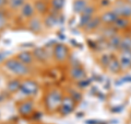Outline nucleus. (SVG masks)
Wrapping results in <instances>:
<instances>
[{
  "instance_id": "nucleus-1",
  "label": "nucleus",
  "mask_w": 131,
  "mask_h": 124,
  "mask_svg": "<svg viewBox=\"0 0 131 124\" xmlns=\"http://www.w3.org/2000/svg\"><path fill=\"white\" fill-rule=\"evenodd\" d=\"M5 67L8 69L11 74H14L16 76H24L28 74V67L27 65L21 63L18 58L16 59H9L5 63Z\"/></svg>"
},
{
  "instance_id": "nucleus-2",
  "label": "nucleus",
  "mask_w": 131,
  "mask_h": 124,
  "mask_svg": "<svg viewBox=\"0 0 131 124\" xmlns=\"http://www.w3.org/2000/svg\"><path fill=\"white\" fill-rule=\"evenodd\" d=\"M61 101H62L61 93L58 90H52L48 93L46 98V105L49 110H56L58 107H60Z\"/></svg>"
},
{
  "instance_id": "nucleus-3",
  "label": "nucleus",
  "mask_w": 131,
  "mask_h": 124,
  "mask_svg": "<svg viewBox=\"0 0 131 124\" xmlns=\"http://www.w3.org/2000/svg\"><path fill=\"white\" fill-rule=\"evenodd\" d=\"M38 87L36 85V82L31 81V80H25L21 84V87H20V91H21L23 94L25 96H33L37 92Z\"/></svg>"
},
{
  "instance_id": "nucleus-4",
  "label": "nucleus",
  "mask_w": 131,
  "mask_h": 124,
  "mask_svg": "<svg viewBox=\"0 0 131 124\" xmlns=\"http://www.w3.org/2000/svg\"><path fill=\"white\" fill-rule=\"evenodd\" d=\"M73 108H74V101H73V99L70 97H67V98L62 99L61 104L59 107V110H60V113L62 115H67L70 112H72Z\"/></svg>"
},
{
  "instance_id": "nucleus-5",
  "label": "nucleus",
  "mask_w": 131,
  "mask_h": 124,
  "mask_svg": "<svg viewBox=\"0 0 131 124\" xmlns=\"http://www.w3.org/2000/svg\"><path fill=\"white\" fill-rule=\"evenodd\" d=\"M120 64L121 69H129L131 68V51H121L118 59Z\"/></svg>"
},
{
  "instance_id": "nucleus-6",
  "label": "nucleus",
  "mask_w": 131,
  "mask_h": 124,
  "mask_svg": "<svg viewBox=\"0 0 131 124\" xmlns=\"http://www.w3.org/2000/svg\"><path fill=\"white\" fill-rule=\"evenodd\" d=\"M54 56L57 60L63 61L68 57V48L63 44H57L54 47Z\"/></svg>"
},
{
  "instance_id": "nucleus-7",
  "label": "nucleus",
  "mask_w": 131,
  "mask_h": 124,
  "mask_svg": "<svg viewBox=\"0 0 131 124\" xmlns=\"http://www.w3.org/2000/svg\"><path fill=\"white\" fill-rule=\"evenodd\" d=\"M115 12L122 18H130L131 16V6L129 3H121L118 6L117 9H115Z\"/></svg>"
},
{
  "instance_id": "nucleus-8",
  "label": "nucleus",
  "mask_w": 131,
  "mask_h": 124,
  "mask_svg": "<svg viewBox=\"0 0 131 124\" xmlns=\"http://www.w3.org/2000/svg\"><path fill=\"white\" fill-rule=\"evenodd\" d=\"M118 18H119V15L115 12V10H112V11H106L102 15L101 20L106 24H115V22L117 21Z\"/></svg>"
},
{
  "instance_id": "nucleus-9",
  "label": "nucleus",
  "mask_w": 131,
  "mask_h": 124,
  "mask_svg": "<svg viewBox=\"0 0 131 124\" xmlns=\"http://www.w3.org/2000/svg\"><path fill=\"white\" fill-rule=\"evenodd\" d=\"M33 109H34V104L32 101H24L19 107V112L22 115H28L33 112Z\"/></svg>"
},
{
  "instance_id": "nucleus-10",
  "label": "nucleus",
  "mask_w": 131,
  "mask_h": 124,
  "mask_svg": "<svg viewBox=\"0 0 131 124\" xmlns=\"http://www.w3.org/2000/svg\"><path fill=\"white\" fill-rule=\"evenodd\" d=\"M18 59L21 61V63L25 64V65H28V64H31L33 61V55H32V53L27 52V51H24V52H21L18 55Z\"/></svg>"
},
{
  "instance_id": "nucleus-11",
  "label": "nucleus",
  "mask_w": 131,
  "mask_h": 124,
  "mask_svg": "<svg viewBox=\"0 0 131 124\" xmlns=\"http://www.w3.org/2000/svg\"><path fill=\"white\" fill-rule=\"evenodd\" d=\"M34 7H33L31 3H24L21 7V14L24 18H31L34 14Z\"/></svg>"
},
{
  "instance_id": "nucleus-12",
  "label": "nucleus",
  "mask_w": 131,
  "mask_h": 124,
  "mask_svg": "<svg viewBox=\"0 0 131 124\" xmlns=\"http://www.w3.org/2000/svg\"><path fill=\"white\" fill-rule=\"evenodd\" d=\"M88 8V3L85 0H75L73 3V10L78 13H82Z\"/></svg>"
},
{
  "instance_id": "nucleus-13",
  "label": "nucleus",
  "mask_w": 131,
  "mask_h": 124,
  "mask_svg": "<svg viewBox=\"0 0 131 124\" xmlns=\"http://www.w3.org/2000/svg\"><path fill=\"white\" fill-rule=\"evenodd\" d=\"M119 49L120 51H131V36H126L121 39Z\"/></svg>"
},
{
  "instance_id": "nucleus-14",
  "label": "nucleus",
  "mask_w": 131,
  "mask_h": 124,
  "mask_svg": "<svg viewBox=\"0 0 131 124\" xmlns=\"http://www.w3.org/2000/svg\"><path fill=\"white\" fill-rule=\"evenodd\" d=\"M71 77L73 79H77V80H80L84 77V70L80 68V67H74L72 68L71 70Z\"/></svg>"
},
{
  "instance_id": "nucleus-15",
  "label": "nucleus",
  "mask_w": 131,
  "mask_h": 124,
  "mask_svg": "<svg viewBox=\"0 0 131 124\" xmlns=\"http://www.w3.org/2000/svg\"><path fill=\"white\" fill-rule=\"evenodd\" d=\"M107 66H108V69L112 73H117L119 69H121L120 64H119V61H118V59H112Z\"/></svg>"
},
{
  "instance_id": "nucleus-16",
  "label": "nucleus",
  "mask_w": 131,
  "mask_h": 124,
  "mask_svg": "<svg viewBox=\"0 0 131 124\" xmlns=\"http://www.w3.org/2000/svg\"><path fill=\"white\" fill-rule=\"evenodd\" d=\"M20 87H21V82L18 80H11L9 84H8V90L11 92H14L16 90H20Z\"/></svg>"
},
{
  "instance_id": "nucleus-17",
  "label": "nucleus",
  "mask_w": 131,
  "mask_h": 124,
  "mask_svg": "<svg viewBox=\"0 0 131 124\" xmlns=\"http://www.w3.org/2000/svg\"><path fill=\"white\" fill-rule=\"evenodd\" d=\"M102 20L100 18H92V20L90 21L88 24H86V30H94V29H96L98 25H100Z\"/></svg>"
},
{
  "instance_id": "nucleus-18",
  "label": "nucleus",
  "mask_w": 131,
  "mask_h": 124,
  "mask_svg": "<svg viewBox=\"0 0 131 124\" xmlns=\"http://www.w3.org/2000/svg\"><path fill=\"white\" fill-rule=\"evenodd\" d=\"M120 42H121V39L118 35H114L109 40V44H110V46H112L113 48H119Z\"/></svg>"
},
{
  "instance_id": "nucleus-19",
  "label": "nucleus",
  "mask_w": 131,
  "mask_h": 124,
  "mask_svg": "<svg viewBox=\"0 0 131 124\" xmlns=\"http://www.w3.org/2000/svg\"><path fill=\"white\" fill-rule=\"evenodd\" d=\"M34 55L42 61L47 58V53L44 51V48H36L34 51Z\"/></svg>"
},
{
  "instance_id": "nucleus-20",
  "label": "nucleus",
  "mask_w": 131,
  "mask_h": 124,
  "mask_svg": "<svg viewBox=\"0 0 131 124\" xmlns=\"http://www.w3.org/2000/svg\"><path fill=\"white\" fill-rule=\"evenodd\" d=\"M30 29L32 31H34V32H38L40 30V22H39V20L38 19H32L31 20V22H30Z\"/></svg>"
},
{
  "instance_id": "nucleus-21",
  "label": "nucleus",
  "mask_w": 131,
  "mask_h": 124,
  "mask_svg": "<svg viewBox=\"0 0 131 124\" xmlns=\"http://www.w3.org/2000/svg\"><path fill=\"white\" fill-rule=\"evenodd\" d=\"M46 25L49 26V28H51V26H54L55 24L57 23V16L54 15V14H49L47 18H46Z\"/></svg>"
},
{
  "instance_id": "nucleus-22",
  "label": "nucleus",
  "mask_w": 131,
  "mask_h": 124,
  "mask_svg": "<svg viewBox=\"0 0 131 124\" xmlns=\"http://www.w3.org/2000/svg\"><path fill=\"white\" fill-rule=\"evenodd\" d=\"M127 24H128V21H127V18H122V16H119L117 19V21L115 22V26L119 28V29H124Z\"/></svg>"
},
{
  "instance_id": "nucleus-23",
  "label": "nucleus",
  "mask_w": 131,
  "mask_h": 124,
  "mask_svg": "<svg viewBox=\"0 0 131 124\" xmlns=\"http://www.w3.org/2000/svg\"><path fill=\"white\" fill-rule=\"evenodd\" d=\"M63 5H64V0H52V1H51L52 8H54V9H56V10L62 9Z\"/></svg>"
},
{
  "instance_id": "nucleus-24",
  "label": "nucleus",
  "mask_w": 131,
  "mask_h": 124,
  "mask_svg": "<svg viewBox=\"0 0 131 124\" xmlns=\"http://www.w3.org/2000/svg\"><path fill=\"white\" fill-rule=\"evenodd\" d=\"M24 5V0H10V7L11 8H20Z\"/></svg>"
},
{
  "instance_id": "nucleus-25",
  "label": "nucleus",
  "mask_w": 131,
  "mask_h": 124,
  "mask_svg": "<svg viewBox=\"0 0 131 124\" xmlns=\"http://www.w3.org/2000/svg\"><path fill=\"white\" fill-rule=\"evenodd\" d=\"M6 21H7V19H6L5 13H3L2 11H0V30L5 28V25H6Z\"/></svg>"
},
{
  "instance_id": "nucleus-26",
  "label": "nucleus",
  "mask_w": 131,
  "mask_h": 124,
  "mask_svg": "<svg viewBox=\"0 0 131 124\" xmlns=\"http://www.w3.org/2000/svg\"><path fill=\"white\" fill-rule=\"evenodd\" d=\"M36 9L40 12H45V10H46V5H45L43 1H37L36 2Z\"/></svg>"
},
{
  "instance_id": "nucleus-27",
  "label": "nucleus",
  "mask_w": 131,
  "mask_h": 124,
  "mask_svg": "<svg viewBox=\"0 0 131 124\" xmlns=\"http://www.w3.org/2000/svg\"><path fill=\"white\" fill-rule=\"evenodd\" d=\"M7 57V53L6 52H1L0 53V61H2Z\"/></svg>"
},
{
  "instance_id": "nucleus-28",
  "label": "nucleus",
  "mask_w": 131,
  "mask_h": 124,
  "mask_svg": "<svg viewBox=\"0 0 131 124\" xmlns=\"http://www.w3.org/2000/svg\"><path fill=\"white\" fill-rule=\"evenodd\" d=\"M6 2H7V0H0V8H1L3 5H5Z\"/></svg>"
},
{
  "instance_id": "nucleus-29",
  "label": "nucleus",
  "mask_w": 131,
  "mask_h": 124,
  "mask_svg": "<svg viewBox=\"0 0 131 124\" xmlns=\"http://www.w3.org/2000/svg\"><path fill=\"white\" fill-rule=\"evenodd\" d=\"M128 3H129L130 6H131V0H128Z\"/></svg>"
}]
</instances>
